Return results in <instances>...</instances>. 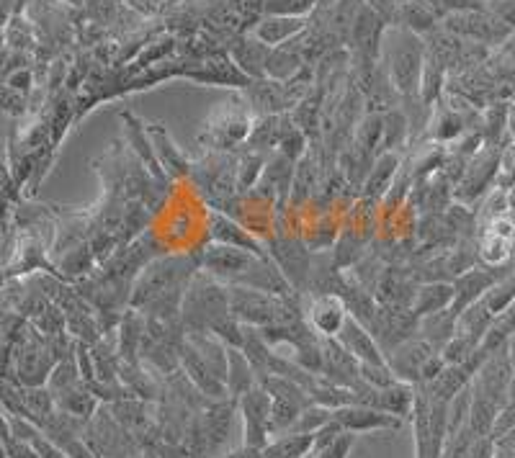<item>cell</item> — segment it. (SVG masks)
<instances>
[{
	"label": "cell",
	"mask_w": 515,
	"mask_h": 458,
	"mask_svg": "<svg viewBox=\"0 0 515 458\" xmlns=\"http://www.w3.org/2000/svg\"><path fill=\"white\" fill-rule=\"evenodd\" d=\"M436 8L441 16H449V13H464V11H482L485 0H436Z\"/></svg>",
	"instance_id": "obj_37"
},
{
	"label": "cell",
	"mask_w": 515,
	"mask_h": 458,
	"mask_svg": "<svg viewBox=\"0 0 515 458\" xmlns=\"http://www.w3.org/2000/svg\"><path fill=\"white\" fill-rule=\"evenodd\" d=\"M26 106V96L19 91H13L11 85L0 83V109L8 114H21Z\"/></svg>",
	"instance_id": "obj_36"
},
{
	"label": "cell",
	"mask_w": 515,
	"mask_h": 458,
	"mask_svg": "<svg viewBox=\"0 0 515 458\" xmlns=\"http://www.w3.org/2000/svg\"><path fill=\"white\" fill-rule=\"evenodd\" d=\"M454 304V284L451 281H428L420 284L415 291V302H412V312L418 317H428V314L443 312Z\"/></svg>",
	"instance_id": "obj_22"
},
{
	"label": "cell",
	"mask_w": 515,
	"mask_h": 458,
	"mask_svg": "<svg viewBox=\"0 0 515 458\" xmlns=\"http://www.w3.org/2000/svg\"><path fill=\"white\" fill-rule=\"evenodd\" d=\"M510 397H515V371H513V381H510Z\"/></svg>",
	"instance_id": "obj_43"
},
{
	"label": "cell",
	"mask_w": 515,
	"mask_h": 458,
	"mask_svg": "<svg viewBox=\"0 0 515 458\" xmlns=\"http://www.w3.org/2000/svg\"><path fill=\"white\" fill-rule=\"evenodd\" d=\"M317 178H320V170H317V160L312 152L299 160L294 165V181H291V193H289V201H291V209L294 206H302L307 204L312 196H315V188H317Z\"/></svg>",
	"instance_id": "obj_24"
},
{
	"label": "cell",
	"mask_w": 515,
	"mask_h": 458,
	"mask_svg": "<svg viewBox=\"0 0 515 458\" xmlns=\"http://www.w3.org/2000/svg\"><path fill=\"white\" fill-rule=\"evenodd\" d=\"M431 139L433 142H451V139H459L461 134L467 132V121L456 106H441L436 109V116L431 119Z\"/></svg>",
	"instance_id": "obj_26"
},
{
	"label": "cell",
	"mask_w": 515,
	"mask_h": 458,
	"mask_svg": "<svg viewBox=\"0 0 515 458\" xmlns=\"http://www.w3.org/2000/svg\"><path fill=\"white\" fill-rule=\"evenodd\" d=\"M492 286H497V273L479 271V268L461 273V276L454 278V304L449 309L459 317L464 309L477 304Z\"/></svg>",
	"instance_id": "obj_17"
},
{
	"label": "cell",
	"mask_w": 515,
	"mask_h": 458,
	"mask_svg": "<svg viewBox=\"0 0 515 458\" xmlns=\"http://www.w3.org/2000/svg\"><path fill=\"white\" fill-rule=\"evenodd\" d=\"M217 458H263V448L243 446V448H237V451L225 453V456H217Z\"/></svg>",
	"instance_id": "obj_40"
},
{
	"label": "cell",
	"mask_w": 515,
	"mask_h": 458,
	"mask_svg": "<svg viewBox=\"0 0 515 458\" xmlns=\"http://www.w3.org/2000/svg\"><path fill=\"white\" fill-rule=\"evenodd\" d=\"M500 157H503L500 147H485V150H479L477 155L469 160L467 170H464V175H461V181L456 183L454 191L459 204H474V201L487 191V186H490L497 178V173H500Z\"/></svg>",
	"instance_id": "obj_9"
},
{
	"label": "cell",
	"mask_w": 515,
	"mask_h": 458,
	"mask_svg": "<svg viewBox=\"0 0 515 458\" xmlns=\"http://www.w3.org/2000/svg\"><path fill=\"white\" fill-rule=\"evenodd\" d=\"M500 170H503V186H515V145L500 157Z\"/></svg>",
	"instance_id": "obj_39"
},
{
	"label": "cell",
	"mask_w": 515,
	"mask_h": 458,
	"mask_svg": "<svg viewBox=\"0 0 515 458\" xmlns=\"http://www.w3.org/2000/svg\"><path fill=\"white\" fill-rule=\"evenodd\" d=\"M438 19H443V16L431 3H423V0H397L392 26H402V29H410L420 34V37H425L433 29H438Z\"/></svg>",
	"instance_id": "obj_19"
},
{
	"label": "cell",
	"mask_w": 515,
	"mask_h": 458,
	"mask_svg": "<svg viewBox=\"0 0 515 458\" xmlns=\"http://www.w3.org/2000/svg\"><path fill=\"white\" fill-rule=\"evenodd\" d=\"M333 420L338 422L340 428L348 430V433H374V430H400L402 417L389 415V412L376 410L369 404H346V407H338L333 410Z\"/></svg>",
	"instance_id": "obj_10"
},
{
	"label": "cell",
	"mask_w": 515,
	"mask_h": 458,
	"mask_svg": "<svg viewBox=\"0 0 515 458\" xmlns=\"http://www.w3.org/2000/svg\"><path fill=\"white\" fill-rule=\"evenodd\" d=\"M333 420V410L322 407V404H309L307 410L299 415V420L294 422V428L289 433H304V435H315L322 425H328Z\"/></svg>",
	"instance_id": "obj_32"
},
{
	"label": "cell",
	"mask_w": 515,
	"mask_h": 458,
	"mask_svg": "<svg viewBox=\"0 0 515 458\" xmlns=\"http://www.w3.org/2000/svg\"><path fill=\"white\" fill-rule=\"evenodd\" d=\"M335 340H338L358 363H387V356L382 353V348H379V343H376L369 327L353 320L351 314H348V320L343 322V327H340L338 338Z\"/></svg>",
	"instance_id": "obj_14"
},
{
	"label": "cell",
	"mask_w": 515,
	"mask_h": 458,
	"mask_svg": "<svg viewBox=\"0 0 515 458\" xmlns=\"http://www.w3.org/2000/svg\"><path fill=\"white\" fill-rule=\"evenodd\" d=\"M505 44H508V47H505V49H508L510 55H515V31H513V34H510V39Z\"/></svg>",
	"instance_id": "obj_42"
},
{
	"label": "cell",
	"mask_w": 515,
	"mask_h": 458,
	"mask_svg": "<svg viewBox=\"0 0 515 458\" xmlns=\"http://www.w3.org/2000/svg\"><path fill=\"white\" fill-rule=\"evenodd\" d=\"M268 255L284 273L291 289L297 294H307L309 273H312V253L307 250V245L302 240H294V237H276L268 245Z\"/></svg>",
	"instance_id": "obj_8"
},
{
	"label": "cell",
	"mask_w": 515,
	"mask_h": 458,
	"mask_svg": "<svg viewBox=\"0 0 515 458\" xmlns=\"http://www.w3.org/2000/svg\"><path fill=\"white\" fill-rule=\"evenodd\" d=\"M3 456L6 458H42L37 453V448L31 446L29 440L19 438V435L8 433L3 438Z\"/></svg>",
	"instance_id": "obj_35"
},
{
	"label": "cell",
	"mask_w": 515,
	"mask_h": 458,
	"mask_svg": "<svg viewBox=\"0 0 515 458\" xmlns=\"http://www.w3.org/2000/svg\"><path fill=\"white\" fill-rule=\"evenodd\" d=\"M485 3H495V0H485Z\"/></svg>",
	"instance_id": "obj_44"
},
{
	"label": "cell",
	"mask_w": 515,
	"mask_h": 458,
	"mask_svg": "<svg viewBox=\"0 0 515 458\" xmlns=\"http://www.w3.org/2000/svg\"><path fill=\"white\" fill-rule=\"evenodd\" d=\"M152 139V150H155V157H158L160 168L168 178H188L191 173V163L186 160L181 150L176 147V142L170 139V134L165 132L163 124H150L147 127Z\"/></svg>",
	"instance_id": "obj_18"
},
{
	"label": "cell",
	"mask_w": 515,
	"mask_h": 458,
	"mask_svg": "<svg viewBox=\"0 0 515 458\" xmlns=\"http://www.w3.org/2000/svg\"><path fill=\"white\" fill-rule=\"evenodd\" d=\"M485 147H497V142L508 132V103H492L485 114V127L479 129Z\"/></svg>",
	"instance_id": "obj_29"
},
{
	"label": "cell",
	"mask_w": 515,
	"mask_h": 458,
	"mask_svg": "<svg viewBox=\"0 0 515 458\" xmlns=\"http://www.w3.org/2000/svg\"><path fill=\"white\" fill-rule=\"evenodd\" d=\"M237 410L243 415V446L266 448L271 443V394L261 384L237 399Z\"/></svg>",
	"instance_id": "obj_6"
},
{
	"label": "cell",
	"mask_w": 515,
	"mask_h": 458,
	"mask_svg": "<svg viewBox=\"0 0 515 458\" xmlns=\"http://www.w3.org/2000/svg\"><path fill=\"white\" fill-rule=\"evenodd\" d=\"M268 44H263L255 34H245V37H237L230 47V57L240 73L248 75L250 80H261L266 78V62L268 55H271Z\"/></svg>",
	"instance_id": "obj_16"
},
{
	"label": "cell",
	"mask_w": 515,
	"mask_h": 458,
	"mask_svg": "<svg viewBox=\"0 0 515 458\" xmlns=\"http://www.w3.org/2000/svg\"><path fill=\"white\" fill-rule=\"evenodd\" d=\"M353 139H356L364 150H369L371 155H379L384 139V114H366L364 119L358 121Z\"/></svg>",
	"instance_id": "obj_28"
},
{
	"label": "cell",
	"mask_w": 515,
	"mask_h": 458,
	"mask_svg": "<svg viewBox=\"0 0 515 458\" xmlns=\"http://www.w3.org/2000/svg\"><path fill=\"white\" fill-rule=\"evenodd\" d=\"M199 271V253L158 255L134 281L129 309L155 320L181 317L183 296Z\"/></svg>",
	"instance_id": "obj_1"
},
{
	"label": "cell",
	"mask_w": 515,
	"mask_h": 458,
	"mask_svg": "<svg viewBox=\"0 0 515 458\" xmlns=\"http://www.w3.org/2000/svg\"><path fill=\"white\" fill-rule=\"evenodd\" d=\"M181 322L186 330L214 332L222 343L240 348L243 345V325L230 314V291L227 284L199 271L181 304Z\"/></svg>",
	"instance_id": "obj_2"
},
{
	"label": "cell",
	"mask_w": 515,
	"mask_h": 458,
	"mask_svg": "<svg viewBox=\"0 0 515 458\" xmlns=\"http://www.w3.org/2000/svg\"><path fill=\"white\" fill-rule=\"evenodd\" d=\"M379 62L387 70L394 91L402 101L420 96V80L425 67V42L420 34L402 26H389L382 39Z\"/></svg>",
	"instance_id": "obj_3"
},
{
	"label": "cell",
	"mask_w": 515,
	"mask_h": 458,
	"mask_svg": "<svg viewBox=\"0 0 515 458\" xmlns=\"http://www.w3.org/2000/svg\"><path fill=\"white\" fill-rule=\"evenodd\" d=\"M209 240L217 242V245L248 250V253L258 255V258H271L268 250L263 248V242L253 237L250 229H245L243 224L232 219L230 214H225V211H212V217H209Z\"/></svg>",
	"instance_id": "obj_12"
},
{
	"label": "cell",
	"mask_w": 515,
	"mask_h": 458,
	"mask_svg": "<svg viewBox=\"0 0 515 458\" xmlns=\"http://www.w3.org/2000/svg\"><path fill=\"white\" fill-rule=\"evenodd\" d=\"M410 142V121H407L405 111L392 109L384 114V139H382V152L400 150Z\"/></svg>",
	"instance_id": "obj_27"
},
{
	"label": "cell",
	"mask_w": 515,
	"mask_h": 458,
	"mask_svg": "<svg viewBox=\"0 0 515 458\" xmlns=\"http://www.w3.org/2000/svg\"><path fill=\"white\" fill-rule=\"evenodd\" d=\"M320 0H263V16H294L309 19Z\"/></svg>",
	"instance_id": "obj_30"
},
{
	"label": "cell",
	"mask_w": 515,
	"mask_h": 458,
	"mask_svg": "<svg viewBox=\"0 0 515 458\" xmlns=\"http://www.w3.org/2000/svg\"><path fill=\"white\" fill-rule=\"evenodd\" d=\"M309 19H294V16H261V21L253 26V34L268 47H281V44L297 39L302 31H307Z\"/></svg>",
	"instance_id": "obj_20"
},
{
	"label": "cell",
	"mask_w": 515,
	"mask_h": 458,
	"mask_svg": "<svg viewBox=\"0 0 515 458\" xmlns=\"http://www.w3.org/2000/svg\"><path fill=\"white\" fill-rule=\"evenodd\" d=\"M304 320L312 325V330L320 338H338L340 327L348 320V309L346 304L340 302V296L320 294L312 296L309 307L304 309Z\"/></svg>",
	"instance_id": "obj_13"
},
{
	"label": "cell",
	"mask_w": 515,
	"mask_h": 458,
	"mask_svg": "<svg viewBox=\"0 0 515 458\" xmlns=\"http://www.w3.org/2000/svg\"><path fill=\"white\" fill-rule=\"evenodd\" d=\"M436 353L438 350L433 348V345H428L423 338L415 335V338H410V340H405L402 345H397L392 353H387V363L397 379L405 381V384L418 386L420 374H423V366L428 363V358L436 356Z\"/></svg>",
	"instance_id": "obj_11"
},
{
	"label": "cell",
	"mask_w": 515,
	"mask_h": 458,
	"mask_svg": "<svg viewBox=\"0 0 515 458\" xmlns=\"http://www.w3.org/2000/svg\"><path fill=\"white\" fill-rule=\"evenodd\" d=\"M268 157H271L268 152L253 150V147H248L243 155L237 157V193H250L258 186L268 165Z\"/></svg>",
	"instance_id": "obj_25"
},
{
	"label": "cell",
	"mask_w": 515,
	"mask_h": 458,
	"mask_svg": "<svg viewBox=\"0 0 515 458\" xmlns=\"http://www.w3.org/2000/svg\"><path fill=\"white\" fill-rule=\"evenodd\" d=\"M353 443H356V433H348V430H343V433H340L338 438L330 443V446L320 448V451H315L312 456L315 458H348Z\"/></svg>",
	"instance_id": "obj_34"
},
{
	"label": "cell",
	"mask_w": 515,
	"mask_h": 458,
	"mask_svg": "<svg viewBox=\"0 0 515 458\" xmlns=\"http://www.w3.org/2000/svg\"><path fill=\"white\" fill-rule=\"evenodd\" d=\"M3 39H6L8 47L16 49V52H26V49L34 44V29H31L29 21H24L21 16H13V19L8 21L6 31H3Z\"/></svg>",
	"instance_id": "obj_33"
},
{
	"label": "cell",
	"mask_w": 515,
	"mask_h": 458,
	"mask_svg": "<svg viewBox=\"0 0 515 458\" xmlns=\"http://www.w3.org/2000/svg\"><path fill=\"white\" fill-rule=\"evenodd\" d=\"M250 129H253V119H250L248 111L237 103H227L225 109H219L209 119L199 142L212 152H230L248 142Z\"/></svg>",
	"instance_id": "obj_4"
},
{
	"label": "cell",
	"mask_w": 515,
	"mask_h": 458,
	"mask_svg": "<svg viewBox=\"0 0 515 458\" xmlns=\"http://www.w3.org/2000/svg\"><path fill=\"white\" fill-rule=\"evenodd\" d=\"M402 163H405V160H402L400 152H394V150L379 152L374 165H371L369 175H366L364 188H361V199L382 201L389 193V188H392L394 178L400 175Z\"/></svg>",
	"instance_id": "obj_15"
},
{
	"label": "cell",
	"mask_w": 515,
	"mask_h": 458,
	"mask_svg": "<svg viewBox=\"0 0 515 458\" xmlns=\"http://www.w3.org/2000/svg\"><path fill=\"white\" fill-rule=\"evenodd\" d=\"M508 132L513 134L515 139V103H510L508 106Z\"/></svg>",
	"instance_id": "obj_41"
},
{
	"label": "cell",
	"mask_w": 515,
	"mask_h": 458,
	"mask_svg": "<svg viewBox=\"0 0 515 458\" xmlns=\"http://www.w3.org/2000/svg\"><path fill=\"white\" fill-rule=\"evenodd\" d=\"M258 384L255 368L250 358L245 356L243 348H227V392L232 399H240L245 392H250Z\"/></svg>",
	"instance_id": "obj_21"
},
{
	"label": "cell",
	"mask_w": 515,
	"mask_h": 458,
	"mask_svg": "<svg viewBox=\"0 0 515 458\" xmlns=\"http://www.w3.org/2000/svg\"><path fill=\"white\" fill-rule=\"evenodd\" d=\"M199 263L201 271L209 273L212 278H217V281H222L227 286H237L245 278V273L258 263V255L212 242L209 248H204L199 253Z\"/></svg>",
	"instance_id": "obj_7"
},
{
	"label": "cell",
	"mask_w": 515,
	"mask_h": 458,
	"mask_svg": "<svg viewBox=\"0 0 515 458\" xmlns=\"http://www.w3.org/2000/svg\"><path fill=\"white\" fill-rule=\"evenodd\" d=\"M487 8H490L510 31H515V0H495V3H490Z\"/></svg>",
	"instance_id": "obj_38"
},
{
	"label": "cell",
	"mask_w": 515,
	"mask_h": 458,
	"mask_svg": "<svg viewBox=\"0 0 515 458\" xmlns=\"http://www.w3.org/2000/svg\"><path fill=\"white\" fill-rule=\"evenodd\" d=\"M276 150H279V155H284L286 160H291V163H299V160L309 152L307 134H304V129H299L297 124H294V119H291V124L286 127L284 137H281Z\"/></svg>",
	"instance_id": "obj_31"
},
{
	"label": "cell",
	"mask_w": 515,
	"mask_h": 458,
	"mask_svg": "<svg viewBox=\"0 0 515 458\" xmlns=\"http://www.w3.org/2000/svg\"><path fill=\"white\" fill-rule=\"evenodd\" d=\"M55 363V345L39 338L37 332H29L21 348L13 353V371L21 386H47Z\"/></svg>",
	"instance_id": "obj_5"
},
{
	"label": "cell",
	"mask_w": 515,
	"mask_h": 458,
	"mask_svg": "<svg viewBox=\"0 0 515 458\" xmlns=\"http://www.w3.org/2000/svg\"><path fill=\"white\" fill-rule=\"evenodd\" d=\"M291 124V119L286 114H266L255 121L253 129H250L248 147L263 152H273V147H279L281 137H284L286 127Z\"/></svg>",
	"instance_id": "obj_23"
}]
</instances>
